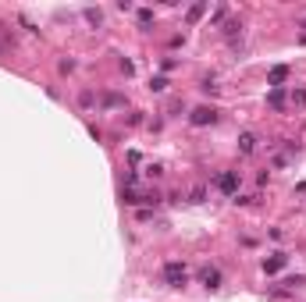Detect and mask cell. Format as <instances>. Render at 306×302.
Segmentation results:
<instances>
[{
  "label": "cell",
  "instance_id": "e0dca14e",
  "mask_svg": "<svg viewBox=\"0 0 306 302\" xmlns=\"http://www.w3.org/2000/svg\"><path fill=\"white\" fill-rule=\"evenodd\" d=\"M295 192H302V196H306V181H302V185H295Z\"/></svg>",
  "mask_w": 306,
  "mask_h": 302
},
{
  "label": "cell",
  "instance_id": "5bb4252c",
  "mask_svg": "<svg viewBox=\"0 0 306 302\" xmlns=\"http://www.w3.org/2000/svg\"><path fill=\"white\" fill-rule=\"evenodd\" d=\"M139 25H142V29H149V25H153V11H149V8H142V11H139Z\"/></svg>",
  "mask_w": 306,
  "mask_h": 302
},
{
  "label": "cell",
  "instance_id": "277c9868",
  "mask_svg": "<svg viewBox=\"0 0 306 302\" xmlns=\"http://www.w3.org/2000/svg\"><path fill=\"white\" fill-rule=\"evenodd\" d=\"M200 284H203L207 291L221 288V270H217V267H203V270H200Z\"/></svg>",
  "mask_w": 306,
  "mask_h": 302
},
{
  "label": "cell",
  "instance_id": "2e32d148",
  "mask_svg": "<svg viewBox=\"0 0 306 302\" xmlns=\"http://www.w3.org/2000/svg\"><path fill=\"white\" fill-rule=\"evenodd\" d=\"M292 103H299V107H306V89H295V93H292Z\"/></svg>",
  "mask_w": 306,
  "mask_h": 302
},
{
  "label": "cell",
  "instance_id": "52a82bcc",
  "mask_svg": "<svg viewBox=\"0 0 306 302\" xmlns=\"http://www.w3.org/2000/svg\"><path fill=\"white\" fill-rule=\"evenodd\" d=\"M285 263H288V256H285V252H274L271 259H263V270H267V274H278Z\"/></svg>",
  "mask_w": 306,
  "mask_h": 302
},
{
  "label": "cell",
  "instance_id": "7a4b0ae2",
  "mask_svg": "<svg viewBox=\"0 0 306 302\" xmlns=\"http://www.w3.org/2000/svg\"><path fill=\"white\" fill-rule=\"evenodd\" d=\"M224 196H239V171H221L217 181H214Z\"/></svg>",
  "mask_w": 306,
  "mask_h": 302
},
{
  "label": "cell",
  "instance_id": "8992f818",
  "mask_svg": "<svg viewBox=\"0 0 306 302\" xmlns=\"http://www.w3.org/2000/svg\"><path fill=\"white\" fill-rule=\"evenodd\" d=\"M221 32H224V40H228V43H235V40H242V22H235V18H232V22H224Z\"/></svg>",
  "mask_w": 306,
  "mask_h": 302
},
{
  "label": "cell",
  "instance_id": "6da1fadb",
  "mask_svg": "<svg viewBox=\"0 0 306 302\" xmlns=\"http://www.w3.org/2000/svg\"><path fill=\"white\" fill-rule=\"evenodd\" d=\"M164 284L168 288H182L185 281H189V270H185V263H178V259H171V263H164Z\"/></svg>",
  "mask_w": 306,
  "mask_h": 302
},
{
  "label": "cell",
  "instance_id": "5b68a950",
  "mask_svg": "<svg viewBox=\"0 0 306 302\" xmlns=\"http://www.w3.org/2000/svg\"><path fill=\"white\" fill-rule=\"evenodd\" d=\"M239 153H242V157H253V153H256V135H253V132H242V135H239Z\"/></svg>",
  "mask_w": 306,
  "mask_h": 302
},
{
  "label": "cell",
  "instance_id": "ba28073f",
  "mask_svg": "<svg viewBox=\"0 0 306 302\" xmlns=\"http://www.w3.org/2000/svg\"><path fill=\"white\" fill-rule=\"evenodd\" d=\"M288 79V68L285 64H278V68H271V75H267V82H271L274 89H281V82Z\"/></svg>",
  "mask_w": 306,
  "mask_h": 302
},
{
  "label": "cell",
  "instance_id": "3957f363",
  "mask_svg": "<svg viewBox=\"0 0 306 302\" xmlns=\"http://www.w3.org/2000/svg\"><path fill=\"white\" fill-rule=\"evenodd\" d=\"M217 118H221V114H217L214 107H196L193 114H189V121H193L196 128H207V125H217Z\"/></svg>",
  "mask_w": 306,
  "mask_h": 302
},
{
  "label": "cell",
  "instance_id": "7c38bea8",
  "mask_svg": "<svg viewBox=\"0 0 306 302\" xmlns=\"http://www.w3.org/2000/svg\"><path fill=\"white\" fill-rule=\"evenodd\" d=\"M203 199H207V188H203V185H196L193 192H189V203H203Z\"/></svg>",
  "mask_w": 306,
  "mask_h": 302
},
{
  "label": "cell",
  "instance_id": "9c48e42d",
  "mask_svg": "<svg viewBox=\"0 0 306 302\" xmlns=\"http://www.w3.org/2000/svg\"><path fill=\"white\" fill-rule=\"evenodd\" d=\"M267 103H271L274 110H285V93L281 89H271V93H267Z\"/></svg>",
  "mask_w": 306,
  "mask_h": 302
},
{
  "label": "cell",
  "instance_id": "4fadbf2b",
  "mask_svg": "<svg viewBox=\"0 0 306 302\" xmlns=\"http://www.w3.org/2000/svg\"><path fill=\"white\" fill-rule=\"evenodd\" d=\"M149 89H153V93H164V89H168V79H164V75H157V79H149Z\"/></svg>",
  "mask_w": 306,
  "mask_h": 302
},
{
  "label": "cell",
  "instance_id": "30bf717a",
  "mask_svg": "<svg viewBox=\"0 0 306 302\" xmlns=\"http://www.w3.org/2000/svg\"><path fill=\"white\" fill-rule=\"evenodd\" d=\"M82 15H86V22H89V25H96V29L103 25V15H100V8H86Z\"/></svg>",
  "mask_w": 306,
  "mask_h": 302
},
{
  "label": "cell",
  "instance_id": "8fae6325",
  "mask_svg": "<svg viewBox=\"0 0 306 302\" xmlns=\"http://www.w3.org/2000/svg\"><path fill=\"white\" fill-rule=\"evenodd\" d=\"M203 11H207V4H193V8H189V25H196L203 18Z\"/></svg>",
  "mask_w": 306,
  "mask_h": 302
},
{
  "label": "cell",
  "instance_id": "9a60e30c",
  "mask_svg": "<svg viewBox=\"0 0 306 302\" xmlns=\"http://www.w3.org/2000/svg\"><path fill=\"white\" fill-rule=\"evenodd\" d=\"M121 103H125V100H121V96H114V93L103 96V107H121Z\"/></svg>",
  "mask_w": 306,
  "mask_h": 302
}]
</instances>
